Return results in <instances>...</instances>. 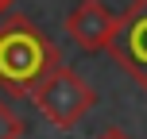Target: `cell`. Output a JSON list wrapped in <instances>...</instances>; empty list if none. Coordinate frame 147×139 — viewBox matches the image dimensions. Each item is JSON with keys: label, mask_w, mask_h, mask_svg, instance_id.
Instances as JSON below:
<instances>
[{"label": "cell", "mask_w": 147, "mask_h": 139, "mask_svg": "<svg viewBox=\"0 0 147 139\" xmlns=\"http://www.w3.org/2000/svg\"><path fill=\"white\" fill-rule=\"evenodd\" d=\"M62 66V50L23 15L0 27V85L16 93H31L51 70Z\"/></svg>", "instance_id": "6da1fadb"}, {"label": "cell", "mask_w": 147, "mask_h": 139, "mask_svg": "<svg viewBox=\"0 0 147 139\" xmlns=\"http://www.w3.org/2000/svg\"><path fill=\"white\" fill-rule=\"evenodd\" d=\"M27 97L35 101V108L43 112V120H51L58 132L78 128L81 116H85V112L97 104V89L89 85L78 70H70V66L51 70V73H47V77L39 81Z\"/></svg>", "instance_id": "7a4b0ae2"}, {"label": "cell", "mask_w": 147, "mask_h": 139, "mask_svg": "<svg viewBox=\"0 0 147 139\" xmlns=\"http://www.w3.org/2000/svg\"><path fill=\"white\" fill-rule=\"evenodd\" d=\"M109 50L120 62V70L147 89V0H132V8L116 19Z\"/></svg>", "instance_id": "3957f363"}, {"label": "cell", "mask_w": 147, "mask_h": 139, "mask_svg": "<svg viewBox=\"0 0 147 139\" xmlns=\"http://www.w3.org/2000/svg\"><path fill=\"white\" fill-rule=\"evenodd\" d=\"M112 31H116V15H112L101 0H81L66 15V35L81 50H109Z\"/></svg>", "instance_id": "277c9868"}, {"label": "cell", "mask_w": 147, "mask_h": 139, "mask_svg": "<svg viewBox=\"0 0 147 139\" xmlns=\"http://www.w3.org/2000/svg\"><path fill=\"white\" fill-rule=\"evenodd\" d=\"M0 139H23V120L4 97H0Z\"/></svg>", "instance_id": "5b68a950"}, {"label": "cell", "mask_w": 147, "mask_h": 139, "mask_svg": "<svg viewBox=\"0 0 147 139\" xmlns=\"http://www.w3.org/2000/svg\"><path fill=\"white\" fill-rule=\"evenodd\" d=\"M97 139H132V135H128L124 128H105V132L97 135Z\"/></svg>", "instance_id": "8992f818"}, {"label": "cell", "mask_w": 147, "mask_h": 139, "mask_svg": "<svg viewBox=\"0 0 147 139\" xmlns=\"http://www.w3.org/2000/svg\"><path fill=\"white\" fill-rule=\"evenodd\" d=\"M12 8H16V0H0V15H8Z\"/></svg>", "instance_id": "52a82bcc"}]
</instances>
